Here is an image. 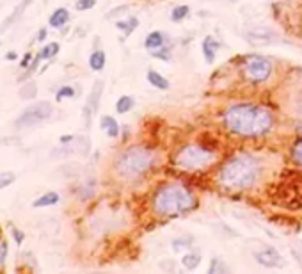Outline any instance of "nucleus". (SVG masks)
<instances>
[{
	"label": "nucleus",
	"mask_w": 302,
	"mask_h": 274,
	"mask_svg": "<svg viewBox=\"0 0 302 274\" xmlns=\"http://www.w3.org/2000/svg\"><path fill=\"white\" fill-rule=\"evenodd\" d=\"M274 118L269 109L253 103H238L224 114V125L242 137H258L272 128Z\"/></svg>",
	"instance_id": "f257e3e1"
},
{
	"label": "nucleus",
	"mask_w": 302,
	"mask_h": 274,
	"mask_svg": "<svg viewBox=\"0 0 302 274\" xmlns=\"http://www.w3.org/2000/svg\"><path fill=\"white\" fill-rule=\"evenodd\" d=\"M258 173H260V166H258L256 159H253L247 153H240L222 166L219 180L229 189H247L256 182Z\"/></svg>",
	"instance_id": "f03ea898"
},
{
	"label": "nucleus",
	"mask_w": 302,
	"mask_h": 274,
	"mask_svg": "<svg viewBox=\"0 0 302 274\" xmlns=\"http://www.w3.org/2000/svg\"><path fill=\"white\" fill-rule=\"evenodd\" d=\"M153 207L160 216H178L196 207V198L180 184H167L160 187L153 200Z\"/></svg>",
	"instance_id": "7ed1b4c3"
},
{
	"label": "nucleus",
	"mask_w": 302,
	"mask_h": 274,
	"mask_svg": "<svg viewBox=\"0 0 302 274\" xmlns=\"http://www.w3.org/2000/svg\"><path fill=\"white\" fill-rule=\"evenodd\" d=\"M156 155L144 146H132L121 153L116 160V169L125 178H135L143 175L155 164Z\"/></svg>",
	"instance_id": "20e7f679"
},
{
	"label": "nucleus",
	"mask_w": 302,
	"mask_h": 274,
	"mask_svg": "<svg viewBox=\"0 0 302 274\" xmlns=\"http://www.w3.org/2000/svg\"><path fill=\"white\" fill-rule=\"evenodd\" d=\"M274 200L285 209H302V171L285 173V178L274 191Z\"/></svg>",
	"instance_id": "39448f33"
},
{
	"label": "nucleus",
	"mask_w": 302,
	"mask_h": 274,
	"mask_svg": "<svg viewBox=\"0 0 302 274\" xmlns=\"http://www.w3.org/2000/svg\"><path fill=\"white\" fill-rule=\"evenodd\" d=\"M215 160V152H212V150L204 146H199V144H190V146H185L176 155L174 164L180 169H185V171H203L208 166H212Z\"/></svg>",
	"instance_id": "423d86ee"
},
{
	"label": "nucleus",
	"mask_w": 302,
	"mask_h": 274,
	"mask_svg": "<svg viewBox=\"0 0 302 274\" xmlns=\"http://www.w3.org/2000/svg\"><path fill=\"white\" fill-rule=\"evenodd\" d=\"M52 112H53V109H52V103L50 102L32 103V105H29L20 116H18L16 121H14V127H16L18 130H21V128L36 127V125H39V123H43V121H46V119L52 118Z\"/></svg>",
	"instance_id": "0eeeda50"
},
{
	"label": "nucleus",
	"mask_w": 302,
	"mask_h": 274,
	"mask_svg": "<svg viewBox=\"0 0 302 274\" xmlns=\"http://www.w3.org/2000/svg\"><path fill=\"white\" fill-rule=\"evenodd\" d=\"M270 71H272V64L265 57H262V55H249L244 61L245 78L254 82V84L265 82L270 77Z\"/></svg>",
	"instance_id": "6e6552de"
},
{
	"label": "nucleus",
	"mask_w": 302,
	"mask_h": 274,
	"mask_svg": "<svg viewBox=\"0 0 302 274\" xmlns=\"http://www.w3.org/2000/svg\"><path fill=\"white\" fill-rule=\"evenodd\" d=\"M102 93H103V82L96 80L94 82L93 89H91V93H89V98H87V102H86V107H84V125H86V128H89L91 118H93L94 112L98 111Z\"/></svg>",
	"instance_id": "1a4fd4ad"
},
{
	"label": "nucleus",
	"mask_w": 302,
	"mask_h": 274,
	"mask_svg": "<svg viewBox=\"0 0 302 274\" xmlns=\"http://www.w3.org/2000/svg\"><path fill=\"white\" fill-rule=\"evenodd\" d=\"M254 258H256V262L262 264L263 267H272V269H274V267H281L283 266V257L276 250H272V248L256 253V255H254Z\"/></svg>",
	"instance_id": "9d476101"
},
{
	"label": "nucleus",
	"mask_w": 302,
	"mask_h": 274,
	"mask_svg": "<svg viewBox=\"0 0 302 274\" xmlns=\"http://www.w3.org/2000/svg\"><path fill=\"white\" fill-rule=\"evenodd\" d=\"M251 43H270L274 39V32L267 27H251L244 34Z\"/></svg>",
	"instance_id": "9b49d317"
},
{
	"label": "nucleus",
	"mask_w": 302,
	"mask_h": 274,
	"mask_svg": "<svg viewBox=\"0 0 302 274\" xmlns=\"http://www.w3.org/2000/svg\"><path fill=\"white\" fill-rule=\"evenodd\" d=\"M219 48H221V43H219L213 36H206L203 39L201 50H203V55L208 64H212V62L215 61V55H217V52H219Z\"/></svg>",
	"instance_id": "f8f14e48"
},
{
	"label": "nucleus",
	"mask_w": 302,
	"mask_h": 274,
	"mask_svg": "<svg viewBox=\"0 0 302 274\" xmlns=\"http://www.w3.org/2000/svg\"><path fill=\"white\" fill-rule=\"evenodd\" d=\"M30 4H32V0H23V2H20V4H18L16 7H14V11H12L11 14H9V16L4 20V23L0 25V30H7L12 23H16V21H18V18H20L21 14H23V12H25V9L29 7Z\"/></svg>",
	"instance_id": "ddd939ff"
},
{
	"label": "nucleus",
	"mask_w": 302,
	"mask_h": 274,
	"mask_svg": "<svg viewBox=\"0 0 302 274\" xmlns=\"http://www.w3.org/2000/svg\"><path fill=\"white\" fill-rule=\"evenodd\" d=\"M68 21H70V11L66 7L55 9V11L52 12V16L48 18L50 27H53V29H61V27H64V25L68 23Z\"/></svg>",
	"instance_id": "4468645a"
},
{
	"label": "nucleus",
	"mask_w": 302,
	"mask_h": 274,
	"mask_svg": "<svg viewBox=\"0 0 302 274\" xmlns=\"http://www.w3.org/2000/svg\"><path fill=\"white\" fill-rule=\"evenodd\" d=\"M100 127H102V130L107 132L109 137H118L119 135V125L112 116H102V119H100Z\"/></svg>",
	"instance_id": "2eb2a0df"
},
{
	"label": "nucleus",
	"mask_w": 302,
	"mask_h": 274,
	"mask_svg": "<svg viewBox=\"0 0 302 274\" xmlns=\"http://www.w3.org/2000/svg\"><path fill=\"white\" fill-rule=\"evenodd\" d=\"M148 82H150L153 87H156V89H162V91L169 89V80L165 77H162V75L155 70L148 71Z\"/></svg>",
	"instance_id": "dca6fc26"
},
{
	"label": "nucleus",
	"mask_w": 302,
	"mask_h": 274,
	"mask_svg": "<svg viewBox=\"0 0 302 274\" xmlns=\"http://www.w3.org/2000/svg\"><path fill=\"white\" fill-rule=\"evenodd\" d=\"M144 46L148 50H160L163 46V34L158 32V30L148 34L146 41H144Z\"/></svg>",
	"instance_id": "f3484780"
},
{
	"label": "nucleus",
	"mask_w": 302,
	"mask_h": 274,
	"mask_svg": "<svg viewBox=\"0 0 302 274\" xmlns=\"http://www.w3.org/2000/svg\"><path fill=\"white\" fill-rule=\"evenodd\" d=\"M105 52H102V50H96V52L91 53L89 57V66L93 71H102L103 68H105Z\"/></svg>",
	"instance_id": "a211bd4d"
},
{
	"label": "nucleus",
	"mask_w": 302,
	"mask_h": 274,
	"mask_svg": "<svg viewBox=\"0 0 302 274\" xmlns=\"http://www.w3.org/2000/svg\"><path fill=\"white\" fill-rule=\"evenodd\" d=\"M55 203H59V194L57 193H46L41 198H37V200L32 203V207L34 209H37V207H52V205H55Z\"/></svg>",
	"instance_id": "6ab92c4d"
},
{
	"label": "nucleus",
	"mask_w": 302,
	"mask_h": 274,
	"mask_svg": "<svg viewBox=\"0 0 302 274\" xmlns=\"http://www.w3.org/2000/svg\"><path fill=\"white\" fill-rule=\"evenodd\" d=\"M135 105V100L132 98V96H121V98L116 102V111L119 112V114H127V112H130L132 109H134Z\"/></svg>",
	"instance_id": "aec40b11"
},
{
	"label": "nucleus",
	"mask_w": 302,
	"mask_h": 274,
	"mask_svg": "<svg viewBox=\"0 0 302 274\" xmlns=\"http://www.w3.org/2000/svg\"><path fill=\"white\" fill-rule=\"evenodd\" d=\"M201 260H203V257H201L199 253H187V255H183V258H181V264H183L188 271H194V269H197Z\"/></svg>",
	"instance_id": "412c9836"
},
{
	"label": "nucleus",
	"mask_w": 302,
	"mask_h": 274,
	"mask_svg": "<svg viewBox=\"0 0 302 274\" xmlns=\"http://www.w3.org/2000/svg\"><path fill=\"white\" fill-rule=\"evenodd\" d=\"M137 25H139V20H137L135 16H132L130 20H127V21H118V23H116V27H118L119 30H123V32H125V36H130V34L135 30V27H137Z\"/></svg>",
	"instance_id": "4be33fe9"
},
{
	"label": "nucleus",
	"mask_w": 302,
	"mask_h": 274,
	"mask_svg": "<svg viewBox=\"0 0 302 274\" xmlns=\"http://www.w3.org/2000/svg\"><path fill=\"white\" fill-rule=\"evenodd\" d=\"M36 94H37V86L34 82H27V84H23V87L20 89L21 100H32V98H36Z\"/></svg>",
	"instance_id": "5701e85b"
},
{
	"label": "nucleus",
	"mask_w": 302,
	"mask_h": 274,
	"mask_svg": "<svg viewBox=\"0 0 302 274\" xmlns=\"http://www.w3.org/2000/svg\"><path fill=\"white\" fill-rule=\"evenodd\" d=\"M59 43H48V45H45L43 48H41V52H39V57L41 59H52V57H55L59 53Z\"/></svg>",
	"instance_id": "b1692460"
},
{
	"label": "nucleus",
	"mask_w": 302,
	"mask_h": 274,
	"mask_svg": "<svg viewBox=\"0 0 302 274\" xmlns=\"http://www.w3.org/2000/svg\"><path fill=\"white\" fill-rule=\"evenodd\" d=\"M14 180H16V175L12 171H0V189H5L9 185H12Z\"/></svg>",
	"instance_id": "393cba45"
},
{
	"label": "nucleus",
	"mask_w": 302,
	"mask_h": 274,
	"mask_svg": "<svg viewBox=\"0 0 302 274\" xmlns=\"http://www.w3.org/2000/svg\"><path fill=\"white\" fill-rule=\"evenodd\" d=\"M188 11H190V9H188V5H178V7L172 9L171 20H172V21H181L183 18H187Z\"/></svg>",
	"instance_id": "a878e982"
},
{
	"label": "nucleus",
	"mask_w": 302,
	"mask_h": 274,
	"mask_svg": "<svg viewBox=\"0 0 302 274\" xmlns=\"http://www.w3.org/2000/svg\"><path fill=\"white\" fill-rule=\"evenodd\" d=\"M208 273L210 274H213V273H229V269H228V266H226V264H222L221 260H219V258H213L212 264H210Z\"/></svg>",
	"instance_id": "bb28decb"
},
{
	"label": "nucleus",
	"mask_w": 302,
	"mask_h": 274,
	"mask_svg": "<svg viewBox=\"0 0 302 274\" xmlns=\"http://www.w3.org/2000/svg\"><path fill=\"white\" fill-rule=\"evenodd\" d=\"M292 159H294L299 166H302V137L294 144V148H292Z\"/></svg>",
	"instance_id": "cd10ccee"
},
{
	"label": "nucleus",
	"mask_w": 302,
	"mask_h": 274,
	"mask_svg": "<svg viewBox=\"0 0 302 274\" xmlns=\"http://www.w3.org/2000/svg\"><path fill=\"white\" fill-rule=\"evenodd\" d=\"M75 96V89L71 86H62L61 89L57 91L55 94V98L57 100H62V98H73Z\"/></svg>",
	"instance_id": "c85d7f7f"
},
{
	"label": "nucleus",
	"mask_w": 302,
	"mask_h": 274,
	"mask_svg": "<svg viewBox=\"0 0 302 274\" xmlns=\"http://www.w3.org/2000/svg\"><path fill=\"white\" fill-rule=\"evenodd\" d=\"M94 5H96V0H77L75 7L78 11H87V9H93Z\"/></svg>",
	"instance_id": "c756f323"
},
{
	"label": "nucleus",
	"mask_w": 302,
	"mask_h": 274,
	"mask_svg": "<svg viewBox=\"0 0 302 274\" xmlns=\"http://www.w3.org/2000/svg\"><path fill=\"white\" fill-rule=\"evenodd\" d=\"M123 11H128L127 5H121V7H118V9H112V11L109 12L105 18H107V20H112L114 16H119V14H123Z\"/></svg>",
	"instance_id": "7c9ffc66"
},
{
	"label": "nucleus",
	"mask_w": 302,
	"mask_h": 274,
	"mask_svg": "<svg viewBox=\"0 0 302 274\" xmlns=\"http://www.w3.org/2000/svg\"><path fill=\"white\" fill-rule=\"evenodd\" d=\"M5 255H7V244H5V241H2V239H0V266L4 264Z\"/></svg>",
	"instance_id": "2f4dec72"
},
{
	"label": "nucleus",
	"mask_w": 302,
	"mask_h": 274,
	"mask_svg": "<svg viewBox=\"0 0 302 274\" xmlns=\"http://www.w3.org/2000/svg\"><path fill=\"white\" fill-rule=\"evenodd\" d=\"M11 234H12V239H14V242H16V244H21V241H23L25 235L21 234L20 230H18V228H11Z\"/></svg>",
	"instance_id": "473e14b6"
},
{
	"label": "nucleus",
	"mask_w": 302,
	"mask_h": 274,
	"mask_svg": "<svg viewBox=\"0 0 302 274\" xmlns=\"http://www.w3.org/2000/svg\"><path fill=\"white\" fill-rule=\"evenodd\" d=\"M32 59H34L32 53H25V57L20 61V66H21V68H29V66H30V61H32Z\"/></svg>",
	"instance_id": "72a5a7b5"
},
{
	"label": "nucleus",
	"mask_w": 302,
	"mask_h": 274,
	"mask_svg": "<svg viewBox=\"0 0 302 274\" xmlns=\"http://www.w3.org/2000/svg\"><path fill=\"white\" fill-rule=\"evenodd\" d=\"M73 141H75L73 135H62L61 137V144H70V143H73Z\"/></svg>",
	"instance_id": "f704fd0d"
},
{
	"label": "nucleus",
	"mask_w": 302,
	"mask_h": 274,
	"mask_svg": "<svg viewBox=\"0 0 302 274\" xmlns=\"http://www.w3.org/2000/svg\"><path fill=\"white\" fill-rule=\"evenodd\" d=\"M16 59H18L16 52H9V53H5V61H16Z\"/></svg>",
	"instance_id": "c9c22d12"
},
{
	"label": "nucleus",
	"mask_w": 302,
	"mask_h": 274,
	"mask_svg": "<svg viewBox=\"0 0 302 274\" xmlns=\"http://www.w3.org/2000/svg\"><path fill=\"white\" fill-rule=\"evenodd\" d=\"M297 114L302 118V94L299 96V100H297Z\"/></svg>",
	"instance_id": "e433bc0d"
},
{
	"label": "nucleus",
	"mask_w": 302,
	"mask_h": 274,
	"mask_svg": "<svg viewBox=\"0 0 302 274\" xmlns=\"http://www.w3.org/2000/svg\"><path fill=\"white\" fill-rule=\"evenodd\" d=\"M46 37V29H41L39 34H37V41H45Z\"/></svg>",
	"instance_id": "4c0bfd02"
}]
</instances>
